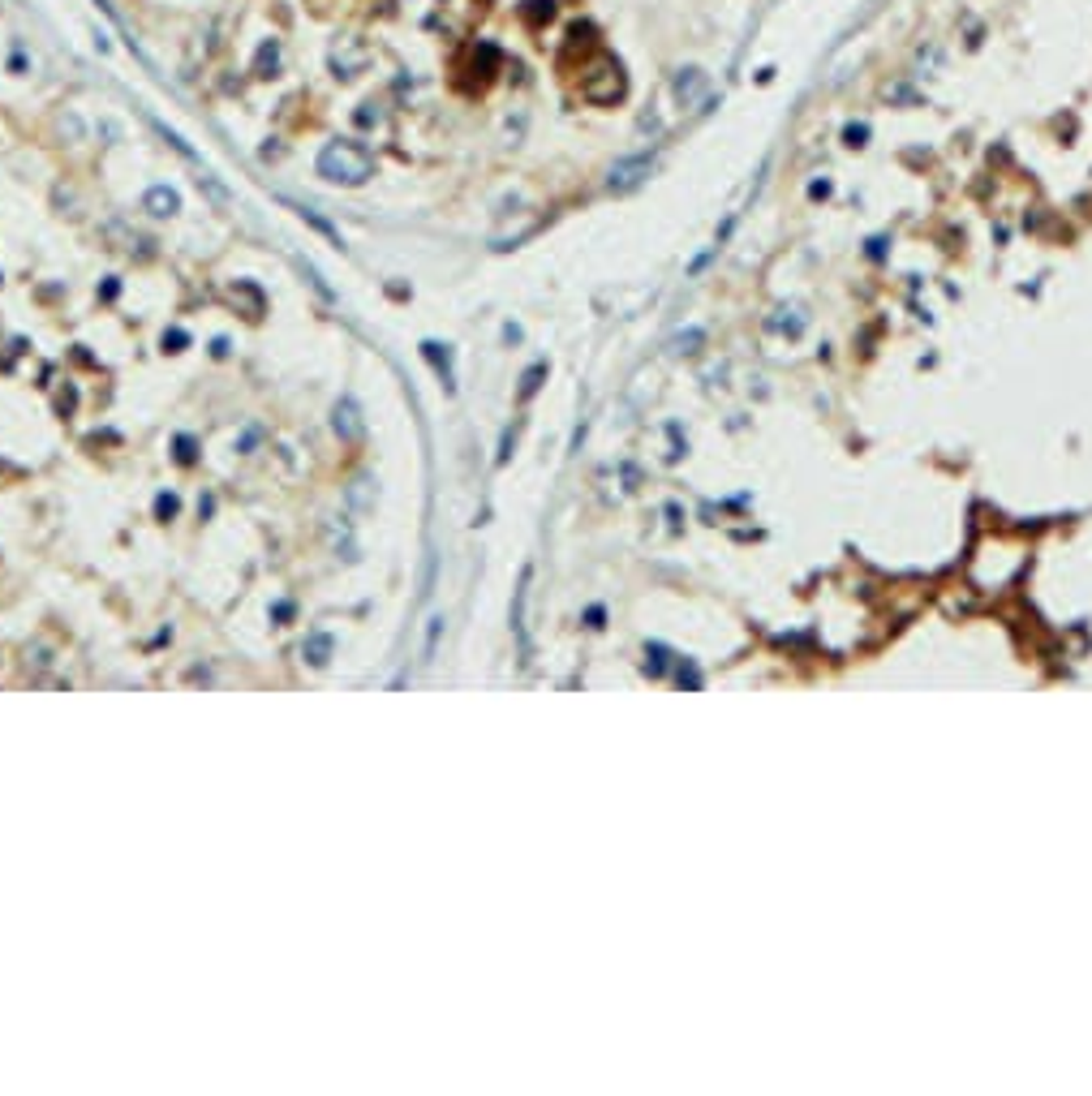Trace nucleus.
<instances>
[{"mask_svg": "<svg viewBox=\"0 0 1092 1096\" xmlns=\"http://www.w3.org/2000/svg\"><path fill=\"white\" fill-rule=\"evenodd\" d=\"M314 168H319V177L327 181V185H365L370 177H374V155L365 151L362 142H349V138H336V142H327L323 151H319V159H314Z\"/></svg>", "mask_w": 1092, "mask_h": 1096, "instance_id": "obj_1", "label": "nucleus"}, {"mask_svg": "<svg viewBox=\"0 0 1092 1096\" xmlns=\"http://www.w3.org/2000/svg\"><path fill=\"white\" fill-rule=\"evenodd\" d=\"M628 91V78H624V65L611 56V52H598L585 69H581V95L590 104H619Z\"/></svg>", "mask_w": 1092, "mask_h": 1096, "instance_id": "obj_2", "label": "nucleus"}, {"mask_svg": "<svg viewBox=\"0 0 1092 1096\" xmlns=\"http://www.w3.org/2000/svg\"><path fill=\"white\" fill-rule=\"evenodd\" d=\"M370 61H374V48L362 35H336L332 48H327V65H332L336 78H358V74H365Z\"/></svg>", "mask_w": 1092, "mask_h": 1096, "instance_id": "obj_3", "label": "nucleus"}, {"mask_svg": "<svg viewBox=\"0 0 1092 1096\" xmlns=\"http://www.w3.org/2000/svg\"><path fill=\"white\" fill-rule=\"evenodd\" d=\"M649 168H654V159L641 151V155H628V159H619L615 168H611V177H607V190L611 194H632L645 177H649Z\"/></svg>", "mask_w": 1092, "mask_h": 1096, "instance_id": "obj_4", "label": "nucleus"}, {"mask_svg": "<svg viewBox=\"0 0 1092 1096\" xmlns=\"http://www.w3.org/2000/svg\"><path fill=\"white\" fill-rule=\"evenodd\" d=\"M706 87H710V78H706V69H697V65H688V69H680V74L671 78V95H675L680 108H688Z\"/></svg>", "mask_w": 1092, "mask_h": 1096, "instance_id": "obj_5", "label": "nucleus"}, {"mask_svg": "<svg viewBox=\"0 0 1092 1096\" xmlns=\"http://www.w3.org/2000/svg\"><path fill=\"white\" fill-rule=\"evenodd\" d=\"M142 211L155 216V220H172V216L181 211V194H177L172 185H151V190L142 194Z\"/></svg>", "mask_w": 1092, "mask_h": 1096, "instance_id": "obj_6", "label": "nucleus"}, {"mask_svg": "<svg viewBox=\"0 0 1092 1096\" xmlns=\"http://www.w3.org/2000/svg\"><path fill=\"white\" fill-rule=\"evenodd\" d=\"M332 426H336V435L345 439V443H358L365 435V426H362V409L345 396L340 404H336V417H332Z\"/></svg>", "mask_w": 1092, "mask_h": 1096, "instance_id": "obj_7", "label": "nucleus"}, {"mask_svg": "<svg viewBox=\"0 0 1092 1096\" xmlns=\"http://www.w3.org/2000/svg\"><path fill=\"white\" fill-rule=\"evenodd\" d=\"M104 237L108 242H121L117 249H125V254H138V258H151V242L138 233V229H129L125 220H113V224H104Z\"/></svg>", "mask_w": 1092, "mask_h": 1096, "instance_id": "obj_8", "label": "nucleus"}, {"mask_svg": "<svg viewBox=\"0 0 1092 1096\" xmlns=\"http://www.w3.org/2000/svg\"><path fill=\"white\" fill-rule=\"evenodd\" d=\"M280 65H284V43H280V39H262L258 52H254V65H249L254 78H275Z\"/></svg>", "mask_w": 1092, "mask_h": 1096, "instance_id": "obj_9", "label": "nucleus"}, {"mask_svg": "<svg viewBox=\"0 0 1092 1096\" xmlns=\"http://www.w3.org/2000/svg\"><path fill=\"white\" fill-rule=\"evenodd\" d=\"M332 649H336V641H332L327 632H310V636H306V645H301V654H306V662H310V667H327Z\"/></svg>", "mask_w": 1092, "mask_h": 1096, "instance_id": "obj_10", "label": "nucleus"}, {"mask_svg": "<svg viewBox=\"0 0 1092 1096\" xmlns=\"http://www.w3.org/2000/svg\"><path fill=\"white\" fill-rule=\"evenodd\" d=\"M516 13H520V22H525L529 30H542V26L555 17V0H525Z\"/></svg>", "mask_w": 1092, "mask_h": 1096, "instance_id": "obj_11", "label": "nucleus"}, {"mask_svg": "<svg viewBox=\"0 0 1092 1096\" xmlns=\"http://www.w3.org/2000/svg\"><path fill=\"white\" fill-rule=\"evenodd\" d=\"M229 297L233 301H242L245 310H249V319H262V310H267V301H262V293L249 284V280H237L233 288H229Z\"/></svg>", "mask_w": 1092, "mask_h": 1096, "instance_id": "obj_12", "label": "nucleus"}, {"mask_svg": "<svg viewBox=\"0 0 1092 1096\" xmlns=\"http://www.w3.org/2000/svg\"><path fill=\"white\" fill-rule=\"evenodd\" d=\"M198 185H203V190H207V198H211V203H216V207H220V211H233V194H229V190H224V185H220V177H211V172H203V177H198Z\"/></svg>", "mask_w": 1092, "mask_h": 1096, "instance_id": "obj_13", "label": "nucleus"}, {"mask_svg": "<svg viewBox=\"0 0 1092 1096\" xmlns=\"http://www.w3.org/2000/svg\"><path fill=\"white\" fill-rule=\"evenodd\" d=\"M293 211H297V216H301V220H306L310 229H319V233H323V237H327L332 245H340V237H336V229H332V224H327V220H323L319 211H310V207H293Z\"/></svg>", "mask_w": 1092, "mask_h": 1096, "instance_id": "obj_14", "label": "nucleus"}, {"mask_svg": "<svg viewBox=\"0 0 1092 1096\" xmlns=\"http://www.w3.org/2000/svg\"><path fill=\"white\" fill-rule=\"evenodd\" d=\"M353 121L362 125V129H378V125H383V108H378V104H374V100H365L362 108H358V113H353Z\"/></svg>", "mask_w": 1092, "mask_h": 1096, "instance_id": "obj_15", "label": "nucleus"}, {"mask_svg": "<svg viewBox=\"0 0 1092 1096\" xmlns=\"http://www.w3.org/2000/svg\"><path fill=\"white\" fill-rule=\"evenodd\" d=\"M185 345H190V336H185V332H181V327H172V332H164V349H168V353H181V349H185Z\"/></svg>", "mask_w": 1092, "mask_h": 1096, "instance_id": "obj_16", "label": "nucleus"}, {"mask_svg": "<svg viewBox=\"0 0 1092 1096\" xmlns=\"http://www.w3.org/2000/svg\"><path fill=\"white\" fill-rule=\"evenodd\" d=\"M843 138H848V146H864V138H869V125H864V121H851L848 129H843Z\"/></svg>", "mask_w": 1092, "mask_h": 1096, "instance_id": "obj_17", "label": "nucleus"}, {"mask_svg": "<svg viewBox=\"0 0 1092 1096\" xmlns=\"http://www.w3.org/2000/svg\"><path fill=\"white\" fill-rule=\"evenodd\" d=\"M365 487H370V478H358V482H353V490H349V499H353L358 507H370V494H365Z\"/></svg>", "mask_w": 1092, "mask_h": 1096, "instance_id": "obj_18", "label": "nucleus"}, {"mask_svg": "<svg viewBox=\"0 0 1092 1096\" xmlns=\"http://www.w3.org/2000/svg\"><path fill=\"white\" fill-rule=\"evenodd\" d=\"M155 512H159V516H172V512H177V494H159V499H155Z\"/></svg>", "mask_w": 1092, "mask_h": 1096, "instance_id": "obj_19", "label": "nucleus"}]
</instances>
